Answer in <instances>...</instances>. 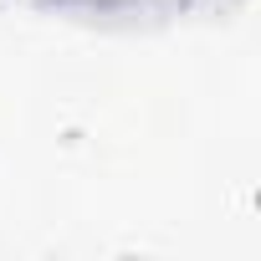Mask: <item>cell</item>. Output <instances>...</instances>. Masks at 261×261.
<instances>
[{
	"label": "cell",
	"instance_id": "cell-1",
	"mask_svg": "<svg viewBox=\"0 0 261 261\" xmlns=\"http://www.w3.org/2000/svg\"><path fill=\"white\" fill-rule=\"evenodd\" d=\"M41 11L97 21V26H149V21H174L190 11H230L241 0H36Z\"/></svg>",
	"mask_w": 261,
	"mask_h": 261
}]
</instances>
